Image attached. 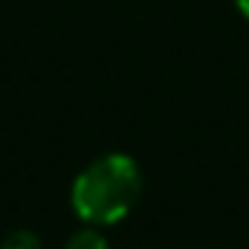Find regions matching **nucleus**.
I'll use <instances>...</instances> for the list:
<instances>
[{"mask_svg":"<svg viewBox=\"0 0 249 249\" xmlns=\"http://www.w3.org/2000/svg\"><path fill=\"white\" fill-rule=\"evenodd\" d=\"M232 3H235V9H238L244 18H249V0H232Z\"/></svg>","mask_w":249,"mask_h":249,"instance_id":"20e7f679","label":"nucleus"},{"mask_svg":"<svg viewBox=\"0 0 249 249\" xmlns=\"http://www.w3.org/2000/svg\"><path fill=\"white\" fill-rule=\"evenodd\" d=\"M142 191V171L127 154H105L93 160L70 191L72 212L87 226H113L136 206Z\"/></svg>","mask_w":249,"mask_h":249,"instance_id":"f257e3e1","label":"nucleus"},{"mask_svg":"<svg viewBox=\"0 0 249 249\" xmlns=\"http://www.w3.org/2000/svg\"><path fill=\"white\" fill-rule=\"evenodd\" d=\"M64 249H110V244H107V238L99 232V226H87V223H84V229H75V232L67 238Z\"/></svg>","mask_w":249,"mask_h":249,"instance_id":"f03ea898","label":"nucleus"},{"mask_svg":"<svg viewBox=\"0 0 249 249\" xmlns=\"http://www.w3.org/2000/svg\"><path fill=\"white\" fill-rule=\"evenodd\" d=\"M0 249H44V247H41V238L32 229H15L3 238Z\"/></svg>","mask_w":249,"mask_h":249,"instance_id":"7ed1b4c3","label":"nucleus"}]
</instances>
